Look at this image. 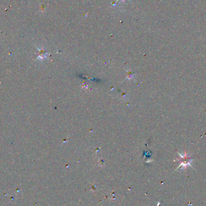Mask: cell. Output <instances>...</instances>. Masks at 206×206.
<instances>
[{"label":"cell","instance_id":"cell-2","mask_svg":"<svg viewBox=\"0 0 206 206\" xmlns=\"http://www.w3.org/2000/svg\"><path fill=\"white\" fill-rule=\"evenodd\" d=\"M119 1V0H118V1Z\"/></svg>","mask_w":206,"mask_h":206},{"label":"cell","instance_id":"cell-1","mask_svg":"<svg viewBox=\"0 0 206 206\" xmlns=\"http://www.w3.org/2000/svg\"><path fill=\"white\" fill-rule=\"evenodd\" d=\"M179 154V155L181 157V164L178 167V168L182 167V168H186L188 166H192L190 162H192V159L189 158V156L187 154V153L185 152L184 155H181V154L178 152Z\"/></svg>","mask_w":206,"mask_h":206}]
</instances>
